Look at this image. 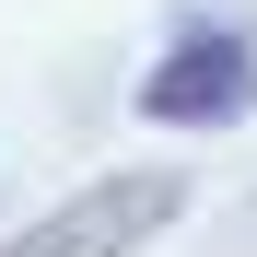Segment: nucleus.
Here are the masks:
<instances>
[{"label":"nucleus","mask_w":257,"mask_h":257,"mask_svg":"<svg viewBox=\"0 0 257 257\" xmlns=\"http://www.w3.org/2000/svg\"><path fill=\"white\" fill-rule=\"evenodd\" d=\"M128 105H141L152 128H234V117H257V35H245V24L176 35V47L141 70Z\"/></svg>","instance_id":"nucleus-2"},{"label":"nucleus","mask_w":257,"mask_h":257,"mask_svg":"<svg viewBox=\"0 0 257 257\" xmlns=\"http://www.w3.org/2000/svg\"><path fill=\"white\" fill-rule=\"evenodd\" d=\"M176 210H187V176H164V164H117V176L70 187L59 210H35L24 234H0V257H141Z\"/></svg>","instance_id":"nucleus-1"}]
</instances>
